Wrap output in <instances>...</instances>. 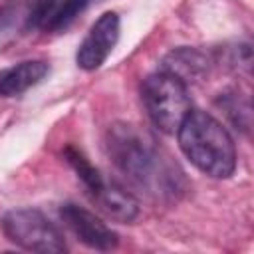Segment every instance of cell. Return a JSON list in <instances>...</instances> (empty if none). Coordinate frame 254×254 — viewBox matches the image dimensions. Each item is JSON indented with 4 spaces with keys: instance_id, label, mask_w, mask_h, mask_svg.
I'll list each match as a JSON object with an SVG mask.
<instances>
[{
    "instance_id": "obj_1",
    "label": "cell",
    "mask_w": 254,
    "mask_h": 254,
    "mask_svg": "<svg viewBox=\"0 0 254 254\" xmlns=\"http://www.w3.org/2000/svg\"><path fill=\"white\" fill-rule=\"evenodd\" d=\"M105 145L113 165L147 196L177 200L185 192L183 171L145 129L131 123H113Z\"/></svg>"
},
{
    "instance_id": "obj_2",
    "label": "cell",
    "mask_w": 254,
    "mask_h": 254,
    "mask_svg": "<svg viewBox=\"0 0 254 254\" xmlns=\"http://www.w3.org/2000/svg\"><path fill=\"white\" fill-rule=\"evenodd\" d=\"M183 155L204 175L228 179L236 169V147L226 127L206 111L190 109L177 129Z\"/></svg>"
},
{
    "instance_id": "obj_3",
    "label": "cell",
    "mask_w": 254,
    "mask_h": 254,
    "mask_svg": "<svg viewBox=\"0 0 254 254\" xmlns=\"http://www.w3.org/2000/svg\"><path fill=\"white\" fill-rule=\"evenodd\" d=\"M141 99L151 123L167 135L177 133L181 121L192 109L187 85L161 69L143 79Z\"/></svg>"
},
{
    "instance_id": "obj_4",
    "label": "cell",
    "mask_w": 254,
    "mask_h": 254,
    "mask_svg": "<svg viewBox=\"0 0 254 254\" xmlns=\"http://www.w3.org/2000/svg\"><path fill=\"white\" fill-rule=\"evenodd\" d=\"M2 230L10 242L42 254L65 252V242L60 230L36 208H14L4 214Z\"/></svg>"
},
{
    "instance_id": "obj_5",
    "label": "cell",
    "mask_w": 254,
    "mask_h": 254,
    "mask_svg": "<svg viewBox=\"0 0 254 254\" xmlns=\"http://www.w3.org/2000/svg\"><path fill=\"white\" fill-rule=\"evenodd\" d=\"M119 40V16L115 12H103L93 26L89 28L87 36L77 48L75 62L81 69L93 71L105 64L109 54L113 52Z\"/></svg>"
},
{
    "instance_id": "obj_6",
    "label": "cell",
    "mask_w": 254,
    "mask_h": 254,
    "mask_svg": "<svg viewBox=\"0 0 254 254\" xmlns=\"http://www.w3.org/2000/svg\"><path fill=\"white\" fill-rule=\"evenodd\" d=\"M60 216L64 224L73 232V236L93 250H113L119 244L117 234L91 210L77 206L73 202H65L60 208Z\"/></svg>"
},
{
    "instance_id": "obj_7",
    "label": "cell",
    "mask_w": 254,
    "mask_h": 254,
    "mask_svg": "<svg viewBox=\"0 0 254 254\" xmlns=\"http://www.w3.org/2000/svg\"><path fill=\"white\" fill-rule=\"evenodd\" d=\"M161 71H167L181 79L185 85L196 83L206 77L208 73V58L196 48L181 46L171 50L163 60H161Z\"/></svg>"
},
{
    "instance_id": "obj_8",
    "label": "cell",
    "mask_w": 254,
    "mask_h": 254,
    "mask_svg": "<svg viewBox=\"0 0 254 254\" xmlns=\"http://www.w3.org/2000/svg\"><path fill=\"white\" fill-rule=\"evenodd\" d=\"M91 196L97 202V206L117 222H133L139 216V200L113 181H103V187Z\"/></svg>"
},
{
    "instance_id": "obj_9",
    "label": "cell",
    "mask_w": 254,
    "mask_h": 254,
    "mask_svg": "<svg viewBox=\"0 0 254 254\" xmlns=\"http://www.w3.org/2000/svg\"><path fill=\"white\" fill-rule=\"evenodd\" d=\"M48 73V64L42 60H26L12 67H6L0 71V95L14 97L36 83H40Z\"/></svg>"
},
{
    "instance_id": "obj_10",
    "label": "cell",
    "mask_w": 254,
    "mask_h": 254,
    "mask_svg": "<svg viewBox=\"0 0 254 254\" xmlns=\"http://www.w3.org/2000/svg\"><path fill=\"white\" fill-rule=\"evenodd\" d=\"M64 157H65V161L69 163V167L75 171V175L79 177V181L85 185V189H87L91 194H95V192L103 187V177H101V173L91 165V161H89L77 147L67 145V147L64 149Z\"/></svg>"
},
{
    "instance_id": "obj_11",
    "label": "cell",
    "mask_w": 254,
    "mask_h": 254,
    "mask_svg": "<svg viewBox=\"0 0 254 254\" xmlns=\"http://www.w3.org/2000/svg\"><path fill=\"white\" fill-rule=\"evenodd\" d=\"M87 4H89V0H56L54 6L50 8L48 16L44 18L42 26L50 32H58V30L65 28Z\"/></svg>"
},
{
    "instance_id": "obj_12",
    "label": "cell",
    "mask_w": 254,
    "mask_h": 254,
    "mask_svg": "<svg viewBox=\"0 0 254 254\" xmlns=\"http://www.w3.org/2000/svg\"><path fill=\"white\" fill-rule=\"evenodd\" d=\"M218 105L226 111V115L230 117V121L236 125V129H242V131H248V127H250V123L246 121V119H242L240 117V111L242 113H250V105H248V101L244 99L242 101V105H240V97H238V93H232V95H222L220 99H218Z\"/></svg>"
}]
</instances>
